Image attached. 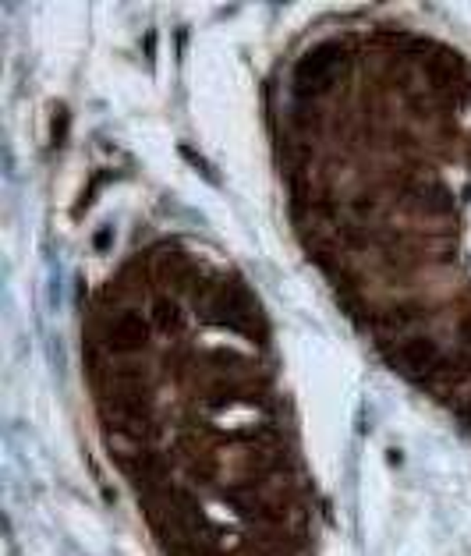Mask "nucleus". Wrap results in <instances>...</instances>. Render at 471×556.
<instances>
[{
	"label": "nucleus",
	"mask_w": 471,
	"mask_h": 556,
	"mask_svg": "<svg viewBox=\"0 0 471 556\" xmlns=\"http://www.w3.org/2000/svg\"><path fill=\"white\" fill-rule=\"evenodd\" d=\"M380 188H361L354 199H351V216L358 220V224H365V220H372L375 213H380Z\"/></svg>",
	"instance_id": "11"
},
{
	"label": "nucleus",
	"mask_w": 471,
	"mask_h": 556,
	"mask_svg": "<svg viewBox=\"0 0 471 556\" xmlns=\"http://www.w3.org/2000/svg\"><path fill=\"white\" fill-rule=\"evenodd\" d=\"M347 67H351V46H347V39H326V43H316L312 50H305L298 57V64H295V75H291L298 103L323 100L326 92H333L344 82Z\"/></svg>",
	"instance_id": "2"
},
{
	"label": "nucleus",
	"mask_w": 471,
	"mask_h": 556,
	"mask_svg": "<svg viewBox=\"0 0 471 556\" xmlns=\"http://www.w3.org/2000/svg\"><path fill=\"white\" fill-rule=\"evenodd\" d=\"M425 323H429V309L422 302H397V305H390V309H383L375 316V330L383 337H394V340L418 333Z\"/></svg>",
	"instance_id": "9"
},
{
	"label": "nucleus",
	"mask_w": 471,
	"mask_h": 556,
	"mask_svg": "<svg viewBox=\"0 0 471 556\" xmlns=\"http://www.w3.org/2000/svg\"><path fill=\"white\" fill-rule=\"evenodd\" d=\"M457 337H460V347L471 351V312H464V316L457 319Z\"/></svg>",
	"instance_id": "12"
},
{
	"label": "nucleus",
	"mask_w": 471,
	"mask_h": 556,
	"mask_svg": "<svg viewBox=\"0 0 471 556\" xmlns=\"http://www.w3.org/2000/svg\"><path fill=\"white\" fill-rule=\"evenodd\" d=\"M92 344H100L103 354H138L149 347L153 340V319L135 309V305H121V309H96L92 312Z\"/></svg>",
	"instance_id": "3"
},
{
	"label": "nucleus",
	"mask_w": 471,
	"mask_h": 556,
	"mask_svg": "<svg viewBox=\"0 0 471 556\" xmlns=\"http://www.w3.org/2000/svg\"><path fill=\"white\" fill-rule=\"evenodd\" d=\"M153 326L160 330V333H167V337H177L181 330H184V309H181V302L177 298H170V295H160L156 302H153Z\"/></svg>",
	"instance_id": "10"
},
{
	"label": "nucleus",
	"mask_w": 471,
	"mask_h": 556,
	"mask_svg": "<svg viewBox=\"0 0 471 556\" xmlns=\"http://www.w3.org/2000/svg\"><path fill=\"white\" fill-rule=\"evenodd\" d=\"M100 418L107 432H117L138 446H149L160 436V418L153 404H100Z\"/></svg>",
	"instance_id": "5"
},
{
	"label": "nucleus",
	"mask_w": 471,
	"mask_h": 556,
	"mask_svg": "<svg viewBox=\"0 0 471 556\" xmlns=\"http://www.w3.org/2000/svg\"><path fill=\"white\" fill-rule=\"evenodd\" d=\"M460 418H464V422L471 425V394H467V397L460 401Z\"/></svg>",
	"instance_id": "16"
},
{
	"label": "nucleus",
	"mask_w": 471,
	"mask_h": 556,
	"mask_svg": "<svg viewBox=\"0 0 471 556\" xmlns=\"http://www.w3.org/2000/svg\"><path fill=\"white\" fill-rule=\"evenodd\" d=\"M422 78H425V85L436 92V96H439V92L457 89L464 82V60H460V53H453L446 46H432V53L422 60Z\"/></svg>",
	"instance_id": "8"
},
{
	"label": "nucleus",
	"mask_w": 471,
	"mask_h": 556,
	"mask_svg": "<svg viewBox=\"0 0 471 556\" xmlns=\"http://www.w3.org/2000/svg\"><path fill=\"white\" fill-rule=\"evenodd\" d=\"M181 153H184L188 160H192V167H199V170H202V174H206L209 181H217V174H213V170H209V167L202 163V156H195V153H192V149H188V146H181Z\"/></svg>",
	"instance_id": "14"
},
{
	"label": "nucleus",
	"mask_w": 471,
	"mask_h": 556,
	"mask_svg": "<svg viewBox=\"0 0 471 556\" xmlns=\"http://www.w3.org/2000/svg\"><path fill=\"white\" fill-rule=\"evenodd\" d=\"M110 238H114V227H100V231H96V238H92V245H96V248L103 252V248L110 245Z\"/></svg>",
	"instance_id": "15"
},
{
	"label": "nucleus",
	"mask_w": 471,
	"mask_h": 556,
	"mask_svg": "<svg viewBox=\"0 0 471 556\" xmlns=\"http://www.w3.org/2000/svg\"><path fill=\"white\" fill-rule=\"evenodd\" d=\"M195 305L213 326H227L255 344L269 340V323L259 309V298L238 280L234 273H209V280L195 291Z\"/></svg>",
	"instance_id": "1"
},
{
	"label": "nucleus",
	"mask_w": 471,
	"mask_h": 556,
	"mask_svg": "<svg viewBox=\"0 0 471 556\" xmlns=\"http://www.w3.org/2000/svg\"><path fill=\"white\" fill-rule=\"evenodd\" d=\"M401 202L408 209H415L418 216H429V220H446L453 213V195L436 177H411L401 188Z\"/></svg>",
	"instance_id": "7"
},
{
	"label": "nucleus",
	"mask_w": 471,
	"mask_h": 556,
	"mask_svg": "<svg viewBox=\"0 0 471 556\" xmlns=\"http://www.w3.org/2000/svg\"><path fill=\"white\" fill-rule=\"evenodd\" d=\"M390 361L401 368L408 380H418V383H429L432 373L443 361V351L439 344L429 337V333H411V337H401L390 344Z\"/></svg>",
	"instance_id": "6"
},
{
	"label": "nucleus",
	"mask_w": 471,
	"mask_h": 556,
	"mask_svg": "<svg viewBox=\"0 0 471 556\" xmlns=\"http://www.w3.org/2000/svg\"><path fill=\"white\" fill-rule=\"evenodd\" d=\"M64 128H67V110L60 107V110L53 114V142H64Z\"/></svg>",
	"instance_id": "13"
},
{
	"label": "nucleus",
	"mask_w": 471,
	"mask_h": 556,
	"mask_svg": "<svg viewBox=\"0 0 471 556\" xmlns=\"http://www.w3.org/2000/svg\"><path fill=\"white\" fill-rule=\"evenodd\" d=\"M121 468H124V479L131 482V489L138 493V500H153L160 496L167 486H174L170 479V460L167 453L153 450V446H138L135 453H121Z\"/></svg>",
	"instance_id": "4"
}]
</instances>
